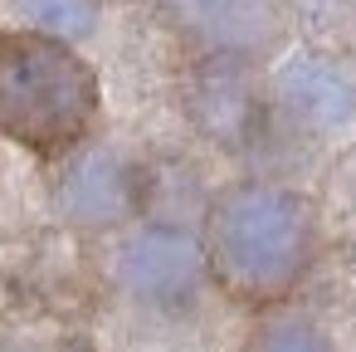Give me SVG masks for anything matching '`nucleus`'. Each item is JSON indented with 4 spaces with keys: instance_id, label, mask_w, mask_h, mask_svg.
Instances as JSON below:
<instances>
[{
    "instance_id": "4",
    "label": "nucleus",
    "mask_w": 356,
    "mask_h": 352,
    "mask_svg": "<svg viewBox=\"0 0 356 352\" xmlns=\"http://www.w3.org/2000/svg\"><path fill=\"white\" fill-rule=\"evenodd\" d=\"M147 196H152L147 162L98 137L69 152L54 176V211L74 230H127L142 220Z\"/></svg>"
},
{
    "instance_id": "1",
    "label": "nucleus",
    "mask_w": 356,
    "mask_h": 352,
    "mask_svg": "<svg viewBox=\"0 0 356 352\" xmlns=\"http://www.w3.org/2000/svg\"><path fill=\"white\" fill-rule=\"evenodd\" d=\"M200 240L210 254V279L239 298H278L317 254V211L312 196L288 181L244 176L210 196Z\"/></svg>"
},
{
    "instance_id": "2",
    "label": "nucleus",
    "mask_w": 356,
    "mask_h": 352,
    "mask_svg": "<svg viewBox=\"0 0 356 352\" xmlns=\"http://www.w3.org/2000/svg\"><path fill=\"white\" fill-rule=\"evenodd\" d=\"M103 118V84L79 45L40 30H0V137L10 147L64 162L93 142Z\"/></svg>"
},
{
    "instance_id": "9",
    "label": "nucleus",
    "mask_w": 356,
    "mask_h": 352,
    "mask_svg": "<svg viewBox=\"0 0 356 352\" xmlns=\"http://www.w3.org/2000/svg\"><path fill=\"white\" fill-rule=\"evenodd\" d=\"M244 352H337V342L307 318H268Z\"/></svg>"
},
{
    "instance_id": "7",
    "label": "nucleus",
    "mask_w": 356,
    "mask_h": 352,
    "mask_svg": "<svg viewBox=\"0 0 356 352\" xmlns=\"http://www.w3.org/2000/svg\"><path fill=\"white\" fill-rule=\"evenodd\" d=\"M186 118L220 152H254L268 137V128H283L268 84H259V69L220 64V59H195L186 89Z\"/></svg>"
},
{
    "instance_id": "5",
    "label": "nucleus",
    "mask_w": 356,
    "mask_h": 352,
    "mask_svg": "<svg viewBox=\"0 0 356 352\" xmlns=\"http://www.w3.org/2000/svg\"><path fill=\"white\" fill-rule=\"evenodd\" d=\"M113 279L147 308H181L210 279V254L205 240L176 220H137L118 235Z\"/></svg>"
},
{
    "instance_id": "8",
    "label": "nucleus",
    "mask_w": 356,
    "mask_h": 352,
    "mask_svg": "<svg viewBox=\"0 0 356 352\" xmlns=\"http://www.w3.org/2000/svg\"><path fill=\"white\" fill-rule=\"evenodd\" d=\"M25 30L64 45H88L103 30V0H10Z\"/></svg>"
},
{
    "instance_id": "6",
    "label": "nucleus",
    "mask_w": 356,
    "mask_h": 352,
    "mask_svg": "<svg viewBox=\"0 0 356 352\" xmlns=\"http://www.w3.org/2000/svg\"><path fill=\"white\" fill-rule=\"evenodd\" d=\"M278 123L307 142H337L356 128V74L327 49H293L268 79Z\"/></svg>"
},
{
    "instance_id": "3",
    "label": "nucleus",
    "mask_w": 356,
    "mask_h": 352,
    "mask_svg": "<svg viewBox=\"0 0 356 352\" xmlns=\"http://www.w3.org/2000/svg\"><path fill=\"white\" fill-rule=\"evenodd\" d=\"M166 30L191 49V59L220 64H273L288 54L298 10L293 0H156Z\"/></svg>"
},
{
    "instance_id": "10",
    "label": "nucleus",
    "mask_w": 356,
    "mask_h": 352,
    "mask_svg": "<svg viewBox=\"0 0 356 352\" xmlns=\"http://www.w3.org/2000/svg\"><path fill=\"white\" fill-rule=\"evenodd\" d=\"M293 10H302L322 25H341L346 15H356V0H293Z\"/></svg>"
}]
</instances>
